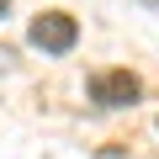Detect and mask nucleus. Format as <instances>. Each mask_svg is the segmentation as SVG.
I'll return each instance as SVG.
<instances>
[{
  "label": "nucleus",
  "mask_w": 159,
  "mask_h": 159,
  "mask_svg": "<svg viewBox=\"0 0 159 159\" xmlns=\"http://www.w3.org/2000/svg\"><path fill=\"white\" fill-rule=\"evenodd\" d=\"M27 43H32L37 53H69V48L80 43V21H74L69 11H37L32 27H27Z\"/></svg>",
  "instance_id": "nucleus-1"
},
{
  "label": "nucleus",
  "mask_w": 159,
  "mask_h": 159,
  "mask_svg": "<svg viewBox=\"0 0 159 159\" xmlns=\"http://www.w3.org/2000/svg\"><path fill=\"white\" fill-rule=\"evenodd\" d=\"M138 96H143V80H138L133 69H96V74H90V101L106 106V111L133 106Z\"/></svg>",
  "instance_id": "nucleus-2"
},
{
  "label": "nucleus",
  "mask_w": 159,
  "mask_h": 159,
  "mask_svg": "<svg viewBox=\"0 0 159 159\" xmlns=\"http://www.w3.org/2000/svg\"><path fill=\"white\" fill-rule=\"evenodd\" d=\"M6 11H11V0H0V16H6Z\"/></svg>",
  "instance_id": "nucleus-3"
}]
</instances>
